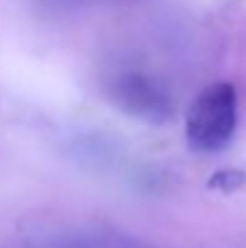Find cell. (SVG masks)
I'll return each instance as SVG.
<instances>
[{
	"instance_id": "6da1fadb",
	"label": "cell",
	"mask_w": 246,
	"mask_h": 248,
	"mask_svg": "<svg viewBox=\"0 0 246 248\" xmlns=\"http://www.w3.org/2000/svg\"><path fill=\"white\" fill-rule=\"evenodd\" d=\"M239 123V99L232 82H215L205 87L186 113V140L191 150L210 155L222 152Z\"/></svg>"
},
{
	"instance_id": "7a4b0ae2",
	"label": "cell",
	"mask_w": 246,
	"mask_h": 248,
	"mask_svg": "<svg viewBox=\"0 0 246 248\" xmlns=\"http://www.w3.org/2000/svg\"><path fill=\"white\" fill-rule=\"evenodd\" d=\"M116 101L133 116H140L145 121H166L174 108L169 104V96L157 89V84L140 75L121 78L114 89Z\"/></svg>"
},
{
	"instance_id": "3957f363",
	"label": "cell",
	"mask_w": 246,
	"mask_h": 248,
	"mask_svg": "<svg viewBox=\"0 0 246 248\" xmlns=\"http://www.w3.org/2000/svg\"><path fill=\"white\" fill-rule=\"evenodd\" d=\"M246 173L239 169H230V171H217L210 181H208V188H215V190H222V193H234L244 186Z\"/></svg>"
}]
</instances>
